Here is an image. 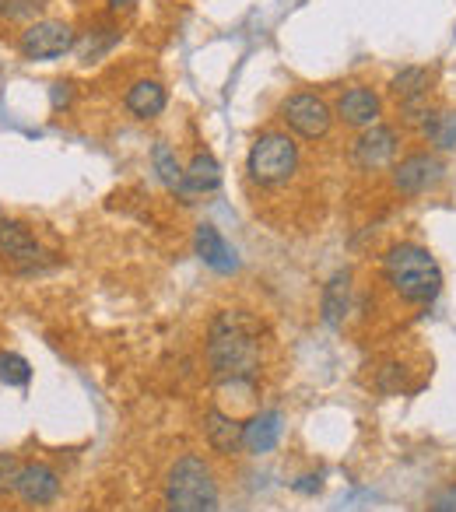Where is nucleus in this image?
<instances>
[{"label": "nucleus", "mask_w": 456, "mask_h": 512, "mask_svg": "<svg viewBox=\"0 0 456 512\" xmlns=\"http://www.w3.org/2000/svg\"><path fill=\"white\" fill-rule=\"evenodd\" d=\"M260 327L243 309H221L207 327V369L225 386H253L260 376Z\"/></svg>", "instance_id": "f257e3e1"}, {"label": "nucleus", "mask_w": 456, "mask_h": 512, "mask_svg": "<svg viewBox=\"0 0 456 512\" xmlns=\"http://www.w3.org/2000/svg\"><path fill=\"white\" fill-rule=\"evenodd\" d=\"M383 278L407 306H432L442 292V267L418 242H397L383 256Z\"/></svg>", "instance_id": "f03ea898"}, {"label": "nucleus", "mask_w": 456, "mask_h": 512, "mask_svg": "<svg viewBox=\"0 0 456 512\" xmlns=\"http://www.w3.org/2000/svg\"><path fill=\"white\" fill-rule=\"evenodd\" d=\"M165 512H218V481L204 456L186 453L169 467Z\"/></svg>", "instance_id": "7ed1b4c3"}, {"label": "nucleus", "mask_w": 456, "mask_h": 512, "mask_svg": "<svg viewBox=\"0 0 456 512\" xmlns=\"http://www.w3.org/2000/svg\"><path fill=\"white\" fill-rule=\"evenodd\" d=\"M246 172L257 186H285L288 179L299 172V144L292 141L281 130H271V134H260L253 141L250 155H246Z\"/></svg>", "instance_id": "20e7f679"}, {"label": "nucleus", "mask_w": 456, "mask_h": 512, "mask_svg": "<svg viewBox=\"0 0 456 512\" xmlns=\"http://www.w3.org/2000/svg\"><path fill=\"white\" fill-rule=\"evenodd\" d=\"M281 120L288 123L292 134H299L302 141H320L334 127V109L327 106V99L313 92H295L281 102Z\"/></svg>", "instance_id": "39448f33"}, {"label": "nucleus", "mask_w": 456, "mask_h": 512, "mask_svg": "<svg viewBox=\"0 0 456 512\" xmlns=\"http://www.w3.org/2000/svg\"><path fill=\"white\" fill-rule=\"evenodd\" d=\"M446 179V162L435 151H414L393 165V190L404 197H421Z\"/></svg>", "instance_id": "423d86ee"}, {"label": "nucleus", "mask_w": 456, "mask_h": 512, "mask_svg": "<svg viewBox=\"0 0 456 512\" xmlns=\"http://www.w3.org/2000/svg\"><path fill=\"white\" fill-rule=\"evenodd\" d=\"M74 50V29L67 22H32L22 32V53L29 60H57Z\"/></svg>", "instance_id": "0eeeda50"}, {"label": "nucleus", "mask_w": 456, "mask_h": 512, "mask_svg": "<svg viewBox=\"0 0 456 512\" xmlns=\"http://www.w3.org/2000/svg\"><path fill=\"white\" fill-rule=\"evenodd\" d=\"M397 151H400L397 130L376 123V127H369V130H362V134H358L355 148H351V158H355L358 169L376 172V169H386V165L397 158Z\"/></svg>", "instance_id": "6e6552de"}, {"label": "nucleus", "mask_w": 456, "mask_h": 512, "mask_svg": "<svg viewBox=\"0 0 456 512\" xmlns=\"http://www.w3.org/2000/svg\"><path fill=\"white\" fill-rule=\"evenodd\" d=\"M334 116L344 123V127H355V130H369L379 123V116H383V99H379L372 88L365 85H355L348 88V92L337 99L334 106Z\"/></svg>", "instance_id": "1a4fd4ad"}, {"label": "nucleus", "mask_w": 456, "mask_h": 512, "mask_svg": "<svg viewBox=\"0 0 456 512\" xmlns=\"http://www.w3.org/2000/svg\"><path fill=\"white\" fill-rule=\"evenodd\" d=\"M15 491L29 505H50L60 495V477L46 463H25V467H18Z\"/></svg>", "instance_id": "9d476101"}, {"label": "nucleus", "mask_w": 456, "mask_h": 512, "mask_svg": "<svg viewBox=\"0 0 456 512\" xmlns=\"http://www.w3.org/2000/svg\"><path fill=\"white\" fill-rule=\"evenodd\" d=\"M193 249H197L200 260L218 274H232L239 267L236 253H232V246L225 242V235H221L214 225H207V221L197 225V232H193Z\"/></svg>", "instance_id": "9b49d317"}, {"label": "nucleus", "mask_w": 456, "mask_h": 512, "mask_svg": "<svg viewBox=\"0 0 456 512\" xmlns=\"http://www.w3.org/2000/svg\"><path fill=\"white\" fill-rule=\"evenodd\" d=\"M281 432H285L281 411H257L243 425V446L250 449L253 456H264L281 442Z\"/></svg>", "instance_id": "f8f14e48"}, {"label": "nucleus", "mask_w": 456, "mask_h": 512, "mask_svg": "<svg viewBox=\"0 0 456 512\" xmlns=\"http://www.w3.org/2000/svg\"><path fill=\"white\" fill-rule=\"evenodd\" d=\"M204 435L214 453H221V456H236L239 449H243V421L218 411V407H211V411L204 414Z\"/></svg>", "instance_id": "ddd939ff"}, {"label": "nucleus", "mask_w": 456, "mask_h": 512, "mask_svg": "<svg viewBox=\"0 0 456 512\" xmlns=\"http://www.w3.org/2000/svg\"><path fill=\"white\" fill-rule=\"evenodd\" d=\"M351 313V271H337L334 278L323 285V299H320V316L327 327H344Z\"/></svg>", "instance_id": "4468645a"}, {"label": "nucleus", "mask_w": 456, "mask_h": 512, "mask_svg": "<svg viewBox=\"0 0 456 512\" xmlns=\"http://www.w3.org/2000/svg\"><path fill=\"white\" fill-rule=\"evenodd\" d=\"M0 253L18 264H36L39 256V242L22 221H4L0 218Z\"/></svg>", "instance_id": "2eb2a0df"}, {"label": "nucleus", "mask_w": 456, "mask_h": 512, "mask_svg": "<svg viewBox=\"0 0 456 512\" xmlns=\"http://www.w3.org/2000/svg\"><path fill=\"white\" fill-rule=\"evenodd\" d=\"M151 165H155V172L165 183V190H172L183 204H190L193 193H190V186H186V169L176 162V151H172L165 141H158L155 148H151Z\"/></svg>", "instance_id": "dca6fc26"}, {"label": "nucleus", "mask_w": 456, "mask_h": 512, "mask_svg": "<svg viewBox=\"0 0 456 512\" xmlns=\"http://www.w3.org/2000/svg\"><path fill=\"white\" fill-rule=\"evenodd\" d=\"M127 109L137 116V120H155L158 113L165 109V88L158 85V81H151V78H141V81H134V85L127 88Z\"/></svg>", "instance_id": "f3484780"}, {"label": "nucleus", "mask_w": 456, "mask_h": 512, "mask_svg": "<svg viewBox=\"0 0 456 512\" xmlns=\"http://www.w3.org/2000/svg\"><path fill=\"white\" fill-rule=\"evenodd\" d=\"M428 85H432V78H428L425 67H404L400 74H393L390 95L400 102V106H411V102H428Z\"/></svg>", "instance_id": "a211bd4d"}, {"label": "nucleus", "mask_w": 456, "mask_h": 512, "mask_svg": "<svg viewBox=\"0 0 456 512\" xmlns=\"http://www.w3.org/2000/svg\"><path fill=\"white\" fill-rule=\"evenodd\" d=\"M186 186L190 193H214L221 186V165L214 162L211 151H197L186 165Z\"/></svg>", "instance_id": "6ab92c4d"}, {"label": "nucleus", "mask_w": 456, "mask_h": 512, "mask_svg": "<svg viewBox=\"0 0 456 512\" xmlns=\"http://www.w3.org/2000/svg\"><path fill=\"white\" fill-rule=\"evenodd\" d=\"M421 137L439 151L456 148V116L442 113V109H432V113L421 120Z\"/></svg>", "instance_id": "aec40b11"}, {"label": "nucleus", "mask_w": 456, "mask_h": 512, "mask_svg": "<svg viewBox=\"0 0 456 512\" xmlns=\"http://www.w3.org/2000/svg\"><path fill=\"white\" fill-rule=\"evenodd\" d=\"M0 379H4V383L8 386H29V379H32V365L25 362L22 355H0Z\"/></svg>", "instance_id": "412c9836"}, {"label": "nucleus", "mask_w": 456, "mask_h": 512, "mask_svg": "<svg viewBox=\"0 0 456 512\" xmlns=\"http://www.w3.org/2000/svg\"><path fill=\"white\" fill-rule=\"evenodd\" d=\"M116 43H120V32L116 29H95L92 36L85 39V46H81V60H85V64H95V60H99L106 50H113Z\"/></svg>", "instance_id": "4be33fe9"}, {"label": "nucleus", "mask_w": 456, "mask_h": 512, "mask_svg": "<svg viewBox=\"0 0 456 512\" xmlns=\"http://www.w3.org/2000/svg\"><path fill=\"white\" fill-rule=\"evenodd\" d=\"M46 8V0H0V18L4 22H18V18H32Z\"/></svg>", "instance_id": "5701e85b"}, {"label": "nucleus", "mask_w": 456, "mask_h": 512, "mask_svg": "<svg viewBox=\"0 0 456 512\" xmlns=\"http://www.w3.org/2000/svg\"><path fill=\"white\" fill-rule=\"evenodd\" d=\"M428 512H456V481L435 491V495H432V509H428Z\"/></svg>", "instance_id": "b1692460"}, {"label": "nucleus", "mask_w": 456, "mask_h": 512, "mask_svg": "<svg viewBox=\"0 0 456 512\" xmlns=\"http://www.w3.org/2000/svg\"><path fill=\"white\" fill-rule=\"evenodd\" d=\"M15 477H18V463H15V456L0 453V488H15Z\"/></svg>", "instance_id": "393cba45"}, {"label": "nucleus", "mask_w": 456, "mask_h": 512, "mask_svg": "<svg viewBox=\"0 0 456 512\" xmlns=\"http://www.w3.org/2000/svg\"><path fill=\"white\" fill-rule=\"evenodd\" d=\"M299 495H313V491H320L323 488V477L320 474H306V477H299V481L292 484Z\"/></svg>", "instance_id": "a878e982"}, {"label": "nucleus", "mask_w": 456, "mask_h": 512, "mask_svg": "<svg viewBox=\"0 0 456 512\" xmlns=\"http://www.w3.org/2000/svg\"><path fill=\"white\" fill-rule=\"evenodd\" d=\"M50 99H53V106H67V102H71V85H67V81H57V85H53V92H50Z\"/></svg>", "instance_id": "bb28decb"}, {"label": "nucleus", "mask_w": 456, "mask_h": 512, "mask_svg": "<svg viewBox=\"0 0 456 512\" xmlns=\"http://www.w3.org/2000/svg\"><path fill=\"white\" fill-rule=\"evenodd\" d=\"M134 4H137V0H109V8H113V11H130Z\"/></svg>", "instance_id": "cd10ccee"}]
</instances>
